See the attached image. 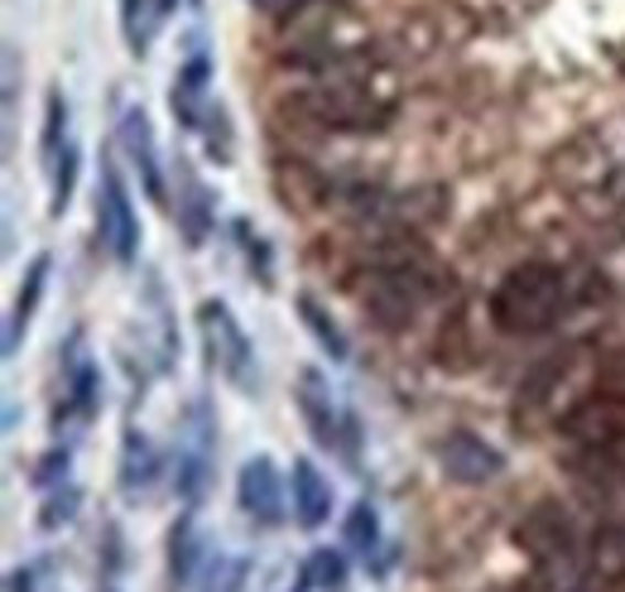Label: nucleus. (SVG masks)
I'll return each instance as SVG.
<instances>
[{"label":"nucleus","instance_id":"nucleus-13","mask_svg":"<svg viewBox=\"0 0 625 592\" xmlns=\"http://www.w3.org/2000/svg\"><path fill=\"white\" fill-rule=\"evenodd\" d=\"M289 510H294L299 530H323L332 520V482L313 458H294L289 467Z\"/></svg>","mask_w":625,"mask_h":592},{"label":"nucleus","instance_id":"nucleus-15","mask_svg":"<svg viewBox=\"0 0 625 592\" xmlns=\"http://www.w3.org/2000/svg\"><path fill=\"white\" fill-rule=\"evenodd\" d=\"M49 270H53V256L49 251H39L30 260V270H24V284H20L15 309H10V323H6V357H15L24 333H30L34 313H39V299H44V284H49Z\"/></svg>","mask_w":625,"mask_h":592},{"label":"nucleus","instance_id":"nucleus-6","mask_svg":"<svg viewBox=\"0 0 625 592\" xmlns=\"http://www.w3.org/2000/svg\"><path fill=\"white\" fill-rule=\"evenodd\" d=\"M212 463H217V415L212 405L197 395L183 415L179 429V463H174V492L188 502V510L203 502L207 482H212Z\"/></svg>","mask_w":625,"mask_h":592},{"label":"nucleus","instance_id":"nucleus-27","mask_svg":"<svg viewBox=\"0 0 625 592\" xmlns=\"http://www.w3.org/2000/svg\"><path fill=\"white\" fill-rule=\"evenodd\" d=\"M77 506H83V492H77V486H53L44 510H39V525H44V530H63V525H73Z\"/></svg>","mask_w":625,"mask_h":592},{"label":"nucleus","instance_id":"nucleus-28","mask_svg":"<svg viewBox=\"0 0 625 592\" xmlns=\"http://www.w3.org/2000/svg\"><path fill=\"white\" fill-rule=\"evenodd\" d=\"M34 486H44V492H53V486H63L68 482V449H53L39 458V467H34Z\"/></svg>","mask_w":625,"mask_h":592},{"label":"nucleus","instance_id":"nucleus-4","mask_svg":"<svg viewBox=\"0 0 625 592\" xmlns=\"http://www.w3.org/2000/svg\"><path fill=\"white\" fill-rule=\"evenodd\" d=\"M294 405L303 415V429L313 433V443L323 453H342L347 463L356 467L362 463V424H356L352 410H342L337 395H332L327 376L317 366H303L299 380H294Z\"/></svg>","mask_w":625,"mask_h":592},{"label":"nucleus","instance_id":"nucleus-18","mask_svg":"<svg viewBox=\"0 0 625 592\" xmlns=\"http://www.w3.org/2000/svg\"><path fill=\"white\" fill-rule=\"evenodd\" d=\"M294 309H299V323L309 327V337L327 352L332 362H352V337L342 333V323L332 319V313H327L323 304H317L313 294H294Z\"/></svg>","mask_w":625,"mask_h":592},{"label":"nucleus","instance_id":"nucleus-11","mask_svg":"<svg viewBox=\"0 0 625 592\" xmlns=\"http://www.w3.org/2000/svg\"><path fill=\"white\" fill-rule=\"evenodd\" d=\"M68 347H73V357L68 366H63V405H58V415H53V424H68V419H77V424H91L101 410V366L87 357V352H77L83 347V337H68Z\"/></svg>","mask_w":625,"mask_h":592},{"label":"nucleus","instance_id":"nucleus-24","mask_svg":"<svg viewBox=\"0 0 625 592\" xmlns=\"http://www.w3.org/2000/svg\"><path fill=\"white\" fill-rule=\"evenodd\" d=\"M203 144H207L212 164H236V130H231V116H226L222 101H212V111L203 121Z\"/></svg>","mask_w":625,"mask_h":592},{"label":"nucleus","instance_id":"nucleus-17","mask_svg":"<svg viewBox=\"0 0 625 592\" xmlns=\"http://www.w3.org/2000/svg\"><path fill=\"white\" fill-rule=\"evenodd\" d=\"M154 477H159L154 443L144 439L140 429H126V439H121V492L126 496H144L154 486Z\"/></svg>","mask_w":625,"mask_h":592},{"label":"nucleus","instance_id":"nucleus-20","mask_svg":"<svg viewBox=\"0 0 625 592\" xmlns=\"http://www.w3.org/2000/svg\"><path fill=\"white\" fill-rule=\"evenodd\" d=\"M342 545L352 549L356 559H376V549L385 545L380 539V516H376V506L370 502H356L352 510H347V520H342Z\"/></svg>","mask_w":625,"mask_h":592},{"label":"nucleus","instance_id":"nucleus-32","mask_svg":"<svg viewBox=\"0 0 625 592\" xmlns=\"http://www.w3.org/2000/svg\"><path fill=\"white\" fill-rule=\"evenodd\" d=\"M309 588H313V583H309V573H299V583L289 588V592H309Z\"/></svg>","mask_w":625,"mask_h":592},{"label":"nucleus","instance_id":"nucleus-12","mask_svg":"<svg viewBox=\"0 0 625 592\" xmlns=\"http://www.w3.org/2000/svg\"><path fill=\"white\" fill-rule=\"evenodd\" d=\"M174 179H179V207H174V222H179V232H183V241L193 246H203L212 227H217V197H212V189L203 179H197V169L188 164V154H179L174 160Z\"/></svg>","mask_w":625,"mask_h":592},{"label":"nucleus","instance_id":"nucleus-22","mask_svg":"<svg viewBox=\"0 0 625 592\" xmlns=\"http://www.w3.org/2000/svg\"><path fill=\"white\" fill-rule=\"evenodd\" d=\"M231 232H236V246H241V256L250 266V280H260V289H274V251H270V241L250 227V217H236Z\"/></svg>","mask_w":625,"mask_h":592},{"label":"nucleus","instance_id":"nucleus-31","mask_svg":"<svg viewBox=\"0 0 625 592\" xmlns=\"http://www.w3.org/2000/svg\"><path fill=\"white\" fill-rule=\"evenodd\" d=\"M154 6H159V15H174V10H179V0H154Z\"/></svg>","mask_w":625,"mask_h":592},{"label":"nucleus","instance_id":"nucleus-5","mask_svg":"<svg viewBox=\"0 0 625 592\" xmlns=\"http://www.w3.org/2000/svg\"><path fill=\"white\" fill-rule=\"evenodd\" d=\"M97 236L106 246V256L116 266H136L140 256V217L130 203V189L116 169L111 154H101V174H97Z\"/></svg>","mask_w":625,"mask_h":592},{"label":"nucleus","instance_id":"nucleus-33","mask_svg":"<svg viewBox=\"0 0 625 592\" xmlns=\"http://www.w3.org/2000/svg\"><path fill=\"white\" fill-rule=\"evenodd\" d=\"M101 592H116V588H101Z\"/></svg>","mask_w":625,"mask_h":592},{"label":"nucleus","instance_id":"nucleus-3","mask_svg":"<svg viewBox=\"0 0 625 592\" xmlns=\"http://www.w3.org/2000/svg\"><path fill=\"white\" fill-rule=\"evenodd\" d=\"M289 111H299L303 121L323 126V130H380L390 121V101L370 97V87L362 83H313V87H299L289 97Z\"/></svg>","mask_w":625,"mask_h":592},{"label":"nucleus","instance_id":"nucleus-8","mask_svg":"<svg viewBox=\"0 0 625 592\" xmlns=\"http://www.w3.org/2000/svg\"><path fill=\"white\" fill-rule=\"evenodd\" d=\"M433 453H438L443 477L457 482V486H486L505 472V453L496 449V443H486L482 433H472V429H452L448 439L433 443Z\"/></svg>","mask_w":625,"mask_h":592},{"label":"nucleus","instance_id":"nucleus-25","mask_svg":"<svg viewBox=\"0 0 625 592\" xmlns=\"http://www.w3.org/2000/svg\"><path fill=\"white\" fill-rule=\"evenodd\" d=\"M77 169H83V154H77V144L68 140V150L58 154V160H53V203H49V213L53 217H63L68 213V203H73V189H77Z\"/></svg>","mask_w":625,"mask_h":592},{"label":"nucleus","instance_id":"nucleus-30","mask_svg":"<svg viewBox=\"0 0 625 592\" xmlns=\"http://www.w3.org/2000/svg\"><path fill=\"white\" fill-rule=\"evenodd\" d=\"M6 592H34V569H10L6 573Z\"/></svg>","mask_w":625,"mask_h":592},{"label":"nucleus","instance_id":"nucleus-19","mask_svg":"<svg viewBox=\"0 0 625 592\" xmlns=\"http://www.w3.org/2000/svg\"><path fill=\"white\" fill-rule=\"evenodd\" d=\"M68 150V97L63 87H49L44 97V136H39V164L53 169V160Z\"/></svg>","mask_w":625,"mask_h":592},{"label":"nucleus","instance_id":"nucleus-16","mask_svg":"<svg viewBox=\"0 0 625 592\" xmlns=\"http://www.w3.org/2000/svg\"><path fill=\"white\" fill-rule=\"evenodd\" d=\"M203 555H207L203 535H197V520H193V510H188V516H179L174 530H169V583H174V592L197 583Z\"/></svg>","mask_w":625,"mask_h":592},{"label":"nucleus","instance_id":"nucleus-10","mask_svg":"<svg viewBox=\"0 0 625 592\" xmlns=\"http://www.w3.org/2000/svg\"><path fill=\"white\" fill-rule=\"evenodd\" d=\"M116 144H121V154L130 160V169L140 174L144 197H154V203L164 207L169 193H164V164H159V140H154L150 111H144V107H126L121 111V126H116Z\"/></svg>","mask_w":625,"mask_h":592},{"label":"nucleus","instance_id":"nucleus-14","mask_svg":"<svg viewBox=\"0 0 625 592\" xmlns=\"http://www.w3.org/2000/svg\"><path fill=\"white\" fill-rule=\"evenodd\" d=\"M212 58L203 54V49H193L188 63L174 73V92H169V107H174V121L183 130H203L207 111H212Z\"/></svg>","mask_w":625,"mask_h":592},{"label":"nucleus","instance_id":"nucleus-29","mask_svg":"<svg viewBox=\"0 0 625 592\" xmlns=\"http://www.w3.org/2000/svg\"><path fill=\"white\" fill-rule=\"evenodd\" d=\"M250 6L270 20H289V15H299L303 6H323V0H250Z\"/></svg>","mask_w":625,"mask_h":592},{"label":"nucleus","instance_id":"nucleus-26","mask_svg":"<svg viewBox=\"0 0 625 592\" xmlns=\"http://www.w3.org/2000/svg\"><path fill=\"white\" fill-rule=\"evenodd\" d=\"M303 573H309L313 588L342 592V588H347V555H337V549H313L309 563H303Z\"/></svg>","mask_w":625,"mask_h":592},{"label":"nucleus","instance_id":"nucleus-2","mask_svg":"<svg viewBox=\"0 0 625 592\" xmlns=\"http://www.w3.org/2000/svg\"><path fill=\"white\" fill-rule=\"evenodd\" d=\"M197 333H203L207 366L222 380H231L241 395H260V366H256V342L246 337L241 319L231 313L226 299H203L197 304Z\"/></svg>","mask_w":625,"mask_h":592},{"label":"nucleus","instance_id":"nucleus-9","mask_svg":"<svg viewBox=\"0 0 625 592\" xmlns=\"http://www.w3.org/2000/svg\"><path fill=\"white\" fill-rule=\"evenodd\" d=\"M366 280H370L362 294L366 309L390 327H405L423 309V299H429V280H423L414 266H385L376 275H366Z\"/></svg>","mask_w":625,"mask_h":592},{"label":"nucleus","instance_id":"nucleus-23","mask_svg":"<svg viewBox=\"0 0 625 592\" xmlns=\"http://www.w3.org/2000/svg\"><path fill=\"white\" fill-rule=\"evenodd\" d=\"M246 578H250V559L207 555V563H203V588H197V592H246Z\"/></svg>","mask_w":625,"mask_h":592},{"label":"nucleus","instance_id":"nucleus-1","mask_svg":"<svg viewBox=\"0 0 625 592\" xmlns=\"http://www.w3.org/2000/svg\"><path fill=\"white\" fill-rule=\"evenodd\" d=\"M568 313V275L543 260L515 266L491 294V323L510 337H539Z\"/></svg>","mask_w":625,"mask_h":592},{"label":"nucleus","instance_id":"nucleus-7","mask_svg":"<svg viewBox=\"0 0 625 592\" xmlns=\"http://www.w3.org/2000/svg\"><path fill=\"white\" fill-rule=\"evenodd\" d=\"M236 506H241V516L250 525H260V530L284 525V516H289L284 477H279V467H274L270 453H256V458H246V463H241V472H236Z\"/></svg>","mask_w":625,"mask_h":592},{"label":"nucleus","instance_id":"nucleus-21","mask_svg":"<svg viewBox=\"0 0 625 592\" xmlns=\"http://www.w3.org/2000/svg\"><path fill=\"white\" fill-rule=\"evenodd\" d=\"M159 20H164V15H159L154 0H121V34H126V49L136 58L150 54V39H154Z\"/></svg>","mask_w":625,"mask_h":592}]
</instances>
